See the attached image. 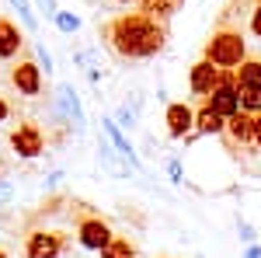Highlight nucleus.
<instances>
[{"mask_svg": "<svg viewBox=\"0 0 261 258\" xmlns=\"http://www.w3.org/2000/svg\"><path fill=\"white\" fill-rule=\"evenodd\" d=\"M0 258H7V255H4V251H0Z\"/></svg>", "mask_w": 261, "mask_h": 258, "instance_id": "2f4dec72", "label": "nucleus"}, {"mask_svg": "<svg viewBox=\"0 0 261 258\" xmlns=\"http://www.w3.org/2000/svg\"><path fill=\"white\" fill-rule=\"evenodd\" d=\"M209 108H213V112H220V115H233V112L241 108V101H237V91H233L230 84H220V87L213 91V101H209Z\"/></svg>", "mask_w": 261, "mask_h": 258, "instance_id": "9d476101", "label": "nucleus"}, {"mask_svg": "<svg viewBox=\"0 0 261 258\" xmlns=\"http://www.w3.org/2000/svg\"><path fill=\"white\" fill-rule=\"evenodd\" d=\"M63 248L60 234H49V230H35V234H28V244H24V251L28 258H56Z\"/></svg>", "mask_w": 261, "mask_h": 258, "instance_id": "39448f33", "label": "nucleus"}, {"mask_svg": "<svg viewBox=\"0 0 261 258\" xmlns=\"http://www.w3.org/2000/svg\"><path fill=\"white\" fill-rule=\"evenodd\" d=\"M251 28H254V32L261 35V7H258V14H254V21H251Z\"/></svg>", "mask_w": 261, "mask_h": 258, "instance_id": "cd10ccee", "label": "nucleus"}, {"mask_svg": "<svg viewBox=\"0 0 261 258\" xmlns=\"http://www.w3.org/2000/svg\"><path fill=\"white\" fill-rule=\"evenodd\" d=\"M98 160L112 178H129V160H119V150L112 143H105V139H101V147H98Z\"/></svg>", "mask_w": 261, "mask_h": 258, "instance_id": "1a4fd4ad", "label": "nucleus"}, {"mask_svg": "<svg viewBox=\"0 0 261 258\" xmlns=\"http://www.w3.org/2000/svg\"><path fill=\"white\" fill-rule=\"evenodd\" d=\"M241 87H258L261 91V60L241 66Z\"/></svg>", "mask_w": 261, "mask_h": 258, "instance_id": "6ab92c4d", "label": "nucleus"}, {"mask_svg": "<svg viewBox=\"0 0 261 258\" xmlns=\"http://www.w3.org/2000/svg\"><path fill=\"white\" fill-rule=\"evenodd\" d=\"M60 108H63V115H66V122L81 133V129H84V108H81L77 91H73L70 84H63V87H60Z\"/></svg>", "mask_w": 261, "mask_h": 258, "instance_id": "0eeeda50", "label": "nucleus"}, {"mask_svg": "<svg viewBox=\"0 0 261 258\" xmlns=\"http://www.w3.org/2000/svg\"><path fill=\"white\" fill-rule=\"evenodd\" d=\"M254 139H258V143H261V115H258V119H254Z\"/></svg>", "mask_w": 261, "mask_h": 258, "instance_id": "c85d7f7f", "label": "nucleus"}, {"mask_svg": "<svg viewBox=\"0 0 261 258\" xmlns=\"http://www.w3.org/2000/svg\"><path fill=\"white\" fill-rule=\"evenodd\" d=\"M101 129H105V136L112 139V147H115V150H119L122 157L129 160V164H136V154H133V147H129V139L122 136L119 122H115V119H101Z\"/></svg>", "mask_w": 261, "mask_h": 258, "instance_id": "f8f14e48", "label": "nucleus"}, {"mask_svg": "<svg viewBox=\"0 0 261 258\" xmlns=\"http://www.w3.org/2000/svg\"><path fill=\"white\" fill-rule=\"evenodd\" d=\"M112 241V230H108V223L105 220H84L81 223V244L84 248H94V251H101L105 244Z\"/></svg>", "mask_w": 261, "mask_h": 258, "instance_id": "423d86ee", "label": "nucleus"}, {"mask_svg": "<svg viewBox=\"0 0 261 258\" xmlns=\"http://www.w3.org/2000/svg\"><path fill=\"white\" fill-rule=\"evenodd\" d=\"M195 122H199L202 133H220V129H223V115H220V112H213V108H202L199 115H195Z\"/></svg>", "mask_w": 261, "mask_h": 258, "instance_id": "a211bd4d", "label": "nucleus"}, {"mask_svg": "<svg viewBox=\"0 0 261 258\" xmlns=\"http://www.w3.org/2000/svg\"><path fill=\"white\" fill-rule=\"evenodd\" d=\"M108 35L122 56H153L164 45V32L150 18H140V14H125V18L112 21Z\"/></svg>", "mask_w": 261, "mask_h": 258, "instance_id": "f257e3e1", "label": "nucleus"}, {"mask_svg": "<svg viewBox=\"0 0 261 258\" xmlns=\"http://www.w3.org/2000/svg\"><path fill=\"white\" fill-rule=\"evenodd\" d=\"M11 4H14V11L21 14L24 28H32V32H35V28H39V21H35V14H32V4H28V0H11Z\"/></svg>", "mask_w": 261, "mask_h": 258, "instance_id": "aec40b11", "label": "nucleus"}, {"mask_svg": "<svg viewBox=\"0 0 261 258\" xmlns=\"http://www.w3.org/2000/svg\"><path fill=\"white\" fill-rule=\"evenodd\" d=\"M247 258H261V251H258V248H251V251H247Z\"/></svg>", "mask_w": 261, "mask_h": 258, "instance_id": "c756f323", "label": "nucleus"}, {"mask_svg": "<svg viewBox=\"0 0 261 258\" xmlns=\"http://www.w3.org/2000/svg\"><path fill=\"white\" fill-rule=\"evenodd\" d=\"M39 60L45 63V74H49V70H53V56L45 53V45H39Z\"/></svg>", "mask_w": 261, "mask_h": 258, "instance_id": "b1692460", "label": "nucleus"}, {"mask_svg": "<svg viewBox=\"0 0 261 258\" xmlns=\"http://www.w3.org/2000/svg\"><path fill=\"white\" fill-rule=\"evenodd\" d=\"M192 122H195L192 108H185V105H171L167 108V129H171V136H185L192 129Z\"/></svg>", "mask_w": 261, "mask_h": 258, "instance_id": "9b49d317", "label": "nucleus"}, {"mask_svg": "<svg viewBox=\"0 0 261 258\" xmlns=\"http://www.w3.org/2000/svg\"><path fill=\"white\" fill-rule=\"evenodd\" d=\"M136 119H140V98H133V105H129V101H125V105H119V112H115V122H119V126L133 129V126H136Z\"/></svg>", "mask_w": 261, "mask_h": 258, "instance_id": "dca6fc26", "label": "nucleus"}, {"mask_svg": "<svg viewBox=\"0 0 261 258\" xmlns=\"http://www.w3.org/2000/svg\"><path fill=\"white\" fill-rule=\"evenodd\" d=\"M39 7L45 11V14H53V18H56V0H39Z\"/></svg>", "mask_w": 261, "mask_h": 258, "instance_id": "393cba45", "label": "nucleus"}, {"mask_svg": "<svg viewBox=\"0 0 261 258\" xmlns=\"http://www.w3.org/2000/svg\"><path fill=\"white\" fill-rule=\"evenodd\" d=\"M101 258H136V248L129 241H108L101 248Z\"/></svg>", "mask_w": 261, "mask_h": 258, "instance_id": "f3484780", "label": "nucleus"}, {"mask_svg": "<svg viewBox=\"0 0 261 258\" xmlns=\"http://www.w3.org/2000/svg\"><path fill=\"white\" fill-rule=\"evenodd\" d=\"M18 45H21V32L7 18H0V56H4V60H7V56H14V53H18Z\"/></svg>", "mask_w": 261, "mask_h": 258, "instance_id": "ddd939ff", "label": "nucleus"}, {"mask_svg": "<svg viewBox=\"0 0 261 258\" xmlns=\"http://www.w3.org/2000/svg\"><path fill=\"white\" fill-rule=\"evenodd\" d=\"M56 25H60V32H77L81 28V18L77 14H66V11H56Z\"/></svg>", "mask_w": 261, "mask_h": 258, "instance_id": "4be33fe9", "label": "nucleus"}, {"mask_svg": "<svg viewBox=\"0 0 261 258\" xmlns=\"http://www.w3.org/2000/svg\"><path fill=\"white\" fill-rule=\"evenodd\" d=\"M171 178L181 181V164H178V160H171Z\"/></svg>", "mask_w": 261, "mask_h": 258, "instance_id": "a878e982", "label": "nucleus"}, {"mask_svg": "<svg viewBox=\"0 0 261 258\" xmlns=\"http://www.w3.org/2000/svg\"><path fill=\"white\" fill-rule=\"evenodd\" d=\"M11 147H14L18 157H39L45 150V136H42V129L35 122H21L18 129L11 133Z\"/></svg>", "mask_w": 261, "mask_h": 258, "instance_id": "7ed1b4c3", "label": "nucleus"}, {"mask_svg": "<svg viewBox=\"0 0 261 258\" xmlns=\"http://www.w3.org/2000/svg\"><path fill=\"white\" fill-rule=\"evenodd\" d=\"M230 133H233V139H251L254 136V119H247V115H237V112H233V115H230Z\"/></svg>", "mask_w": 261, "mask_h": 258, "instance_id": "2eb2a0df", "label": "nucleus"}, {"mask_svg": "<svg viewBox=\"0 0 261 258\" xmlns=\"http://www.w3.org/2000/svg\"><path fill=\"white\" fill-rule=\"evenodd\" d=\"M241 56H244V42L233 32H220L216 39L209 42V60L216 63V66H237Z\"/></svg>", "mask_w": 261, "mask_h": 258, "instance_id": "f03ea898", "label": "nucleus"}, {"mask_svg": "<svg viewBox=\"0 0 261 258\" xmlns=\"http://www.w3.org/2000/svg\"><path fill=\"white\" fill-rule=\"evenodd\" d=\"M216 84H220V70L213 66V60L192 66V91H195V95H209Z\"/></svg>", "mask_w": 261, "mask_h": 258, "instance_id": "6e6552de", "label": "nucleus"}, {"mask_svg": "<svg viewBox=\"0 0 261 258\" xmlns=\"http://www.w3.org/2000/svg\"><path fill=\"white\" fill-rule=\"evenodd\" d=\"M73 63H77V66H81V70H84V74H87L91 80H94V84L101 80V63H98V53H91V49H81V53H73Z\"/></svg>", "mask_w": 261, "mask_h": 258, "instance_id": "4468645a", "label": "nucleus"}, {"mask_svg": "<svg viewBox=\"0 0 261 258\" xmlns=\"http://www.w3.org/2000/svg\"><path fill=\"white\" fill-rule=\"evenodd\" d=\"M7 112H11V105H7V101H4V98H0V122H4V119H7Z\"/></svg>", "mask_w": 261, "mask_h": 258, "instance_id": "bb28decb", "label": "nucleus"}, {"mask_svg": "<svg viewBox=\"0 0 261 258\" xmlns=\"http://www.w3.org/2000/svg\"><path fill=\"white\" fill-rule=\"evenodd\" d=\"M11 80H14V87H18L21 95L35 98L42 91V66H35V63H18L11 70Z\"/></svg>", "mask_w": 261, "mask_h": 258, "instance_id": "20e7f679", "label": "nucleus"}, {"mask_svg": "<svg viewBox=\"0 0 261 258\" xmlns=\"http://www.w3.org/2000/svg\"><path fill=\"white\" fill-rule=\"evenodd\" d=\"M11 196H14V189H11L7 181H0V206H4V202H11Z\"/></svg>", "mask_w": 261, "mask_h": 258, "instance_id": "5701e85b", "label": "nucleus"}, {"mask_svg": "<svg viewBox=\"0 0 261 258\" xmlns=\"http://www.w3.org/2000/svg\"><path fill=\"white\" fill-rule=\"evenodd\" d=\"M119 4H129V0H119Z\"/></svg>", "mask_w": 261, "mask_h": 258, "instance_id": "7c9ffc66", "label": "nucleus"}, {"mask_svg": "<svg viewBox=\"0 0 261 258\" xmlns=\"http://www.w3.org/2000/svg\"><path fill=\"white\" fill-rule=\"evenodd\" d=\"M244 108H261V91L258 87H241V95H237Z\"/></svg>", "mask_w": 261, "mask_h": 258, "instance_id": "412c9836", "label": "nucleus"}]
</instances>
